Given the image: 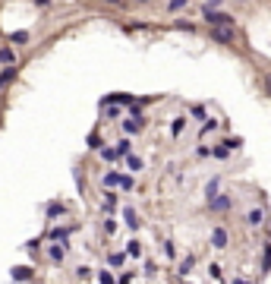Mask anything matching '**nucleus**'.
Segmentation results:
<instances>
[{
	"label": "nucleus",
	"mask_w": 271,
	"mask_h": 284,
	"mask_svg": "<svg viewBox=\"0 0 271 284\" xmlns=\"http://www.w3.org/2000/svg\"><path fill=\"white\" fill-rule=\"evenodd\" d=\"M202 19L208 22V26H237V19H233L230 13H224V10H215V7H202Z\"/></svg>",
	"instance_id": "f257e3e1"
},
{
	"label": "nucleus",
	"mask_w": 271,
	"mask_h": 284,
	"mask_svg": "<svg viewBox=\"0 0 271 284\" xmlns=\"http://www.w3.org/2000/svg\"><path fill=\"white\" fill-rule=\"evenodd\" d=\"M211 41L233 44V41H237V26H211Z\"/></svg>",
	"instance_id": "f03ea898"
},
{
	"label": "nucleus",
	"mask_w": 271,
	"mask_h": 284,
	"mask_svg": "<svg viewBox=\"0 0 271 284\" xmlns=\"http://www.w3.org/2000/svg\"><path fill=\"white\" fill-rule=\"evenodd\" d=\"M10 278H13V281H32V278H35V268L16 265V268H10Z\"/></svg>",
	"instance_id": "7ed1b4c3"
},
{
	"label": "nucleus",
	"mask_w": 271,
	"mask_h": 284,
	"mask_svg": "<svg viewBox=\"0 0 271 284\" xmlns=\"http://www.w3.org/2000/svg\"><path fill=\"white\" fill-rule=\"evenodd\" d=\"M142 126H145V117H126V120H123V133L133 136V133H139Z\"/></svg>",
	"instance_id": "20e7f679"
},
{
	"label": "nucleus",
	"mask_w": 271,
	"mask_h": 284,
	"mask_svg": "<svg viewBox=\"0 0 271 284\" xmlns=\"http://www.w3.org/2000/svg\"><path fill=\"white\" fill-rule=\"evenodd\" d=\"M208 208H211V211H227V208H230V196L218 193L215 199H208Z\"/></svg>",
	"instance_id": "39448f33"
},
{
	"label": "nucleus",
	"mask_w": 271,
	"mask_h": 284,
	"mask_svg": "<svg viewBox=\"0 0 271 284\" xmlns=\"http://www.w3.org/2000/svg\"><path fill=\"white\" fill-rule=\"evenodd\" d=\"M211 246H215V250H224V246H227V228L211 231Z\"/></svg>",
	"instance_id": "423d86ee"
},
{
	"label": "nucleus",
	"mask_w": 271,
	"mask_h": 284,
	"mask_svg": "<svg viewBox=\"0 0 271 284\" xmlns=\"http://www.w3.org/2000/svg\"><path fill=\"white\" fill-rule=\"evenodd\" d=\"M13 47L16 44H4V47H0V63H4V66H10V63H16V51H13Z\"/></svg>",
	"instance_id": "0eeeda50"
},
{
	"label": "nucleus",
	"mask_w": 271,
	"mask_h": 284,
	"mask_svg": "<svg viewBox=\"0 0 271 284\" xmlns=\"http://www.w3.org/2000/svg\"><path fill=\"white\" fill-rule=\"evenodd\" d=\"M7 41H10V44H16V47H22V44H29V32H26V29L10 32V35H7Z\"/></svg>",
	"instance_id": "6e6552de"
},
{
	"label": "nucleus",
	"mask_w": 271,
	"mask_h": 284,
	"mask_svg": "<svg viewBox=\"0 0 271 284\" xmlns=\"http://www.w3.org/2000/svg\"><path fill=\"white\" fill-rule=\"evenodd\" d=\"M13 79H16V63H10V66H4V73H0V92H4V86H10Z\"/></svg>",
	"instance_id": "1a4fd4ad"
},
{
	"label": "nucleus",
	"mask_w": 271,
	"mask_h": 284,
	"mask_svg": "<svg viewBox=\"0 0 271 284\" xmlns=\"http://www.w3.org/2000/svg\"><path fill=\"white\" fill-rule=\"evenodd\" d=\"M123 218H126V228H129V231H139V224H142V218H139L133 208H126V211H123Z\"/></svg>",
	"instance_id": "9d476101"
},
{
	"label": "nucleus",
	"mask_w": 271,
	"mask_h": 284,
	"mask_svg": "<svg viewBox=\"0 0 271 284\" xmlns=\"http://www.w3.org/2000/svg\"><path fill=\"white\" fill-rule=\"evenodd\" d=\"M262 221H265V208H252L249 215H246V224H252V228H258Z\"/></svg>",
	"instance_id": "9b49d317"
},
{
	"label": "nucleus",
	"mask_w": 271,
	"mask_h": 284,
	"mask_svg": "<svg viewBox=\"0 0 271 284\" xmlns=\"http://www.w3.org/2000/svg\"><path fill=\"white\" fill-rule=\"evenodd\" d=\"M44 211H48V218L54 221V218H60V215H66V205H63V202H51V205L44 208Z\"/></svg>",
	"instance_id": "f8f14e48"
},
{
	"label": "nucleus",
	"mask_w": 271,
	"mask_h": 284,
	"mask_svg": "<svg viewBox=\"0 0 271 284\" xmlns=\"http://www.w3.org/2000/svg\"><path fill=\"white\" fill-rule=\"evenodd\" d=\"M126 168L139 174V171H142V168H145V161H142V158H139V155H126Z\"/></svg>",
	"instance_id": "ddd939ff"
},
{
	"label": "nucleus",
	"mask_w": 271,
	"mask_h": 284,
	"mask_svg": "<svg viewBox=\"0 0 271 284\" xmlns=\"http://www.w3.org/2000/svg\"><path fill=\"white\" fill-rule=\"evenodd\" d=\"M120 183H123V177L117 174V171H108V174H104V186H108V189H111V186H120Z\"/></svg>",
	"instance_id": "4468645a"
},
{
	"label": "nucleus",
	"mask_w": 271,
	"mask_h": 284,
	"mask_svg": "<svg viewBox=\"0 0 271 284\" xmlns=\"http://www.w3.org/2000/svg\"><path fill=\"white\" fill-rule=\"evenodd\" d=\"M48 237H51V240L66 243V240H69V231H66V228H54V231H48Z\"/></svg>",
	"instance_id": "2eb2a0df"
},
{
	"label": "nucleus",
	"mask_w": 271,
	"mask_h": 284,
	"mask_svg": "<svg viewBox=\"0 0 271 284\" xmlns=\"http://www.w3.org/2000/svg\"><path fill=\"white\" fill-rule=\"evenodd\" d=\"M98 155H101L104 161H117V158H120V152L111 149V146H104V149H98Z\"/></svg>",
	"instance_id": "dca6fc26"
},
{
	"label": "nucleus",
	"mask_w": 271,
	"mask_h": 284,
	"mask_svg": "<svg viewBox=\"0 0 271 284\" xmlns=\"http://www.w3.org/2000/svg\"><path fill=\"white\" fill-rule=\"evenodd\" d=\"M126 256L139 259V256H142V243H139V240H129V243H126Z\"/></svg>",
	"instance_id": "f3484780"
},
{
	"label": "nucleus",
	"mask_w": 271,
	"mask_h": 284,
	"mask_svg": "<svg viewBox=\"0 0 271 284\" xmlns=\"http://www.w3.org/2000/svg\"><path fill=\"white\" fill-rule=\"evenodd\" d=\"M271 271V240L265 243V256H262V275H268Z\"/></svg>",
	"instance_id": "a211bd4d"
},
{
	"label": "nucleus",
	"mask_w": 271,
	"mask_h": 284,
	"mask_svg": "<svg viewBox=\"0 0 271 284\" xmlns=\"http://www.w3.org/2000/svg\"><path fill=\"white\" fill-rule=\"evenodd\" d=\"M117 152H120V155H123V158L129 155V152H133V142H129V136H123L120 142H117Z\"/></svg>",
	"instance_id": "6ab92c4d"
},
{
	"label": "nucleus",
	"mask_w": 271,
	"mask_h": 284,
	"mask_svg": "<svg viewBox=\"0 0 271 284\" xmlns=\"http://www.w3.org/2000/svg\"><path fill=\"white\" fill-rule=\"evenodd\" d=\"M190 7V0H170L167 4V13H180V10H186Z\"/></svg>",
	"instance_id": "aec40b11"
},
{
	"label": "nucleus",
	"mask_w": 271,
	"mask_h": 284,
	"mask_svg": "<svg viewBox=\"0 0 271 284\" xmlns=\"http://www.w3.org/2000/svg\"><path fill=\"white\" fill-rule=\"evenodd\" d=\"M193 265H196V259H193V256H186L183 262H180V275L186 278V275H190V271H193Z\"/></svg>",
	"instance_id": "412c9836"
},
{
	"label": "nucleus",
	"mask_w": 271,
	"mask_h": 284,
	"mask_svg": "<svg viewBox=\"0 0 271 284\" xmlns=\"http://www.w3.org/2000/svg\"><path fill=\"white\" fill-rule=\"evenodd\" d=\"M88 149H92V152H98V149H104V139H101L98 133H92V136H88Z\"/></svg>",
	"instance_id": "4be33fe9"
},
{
	"label": "nucleus",
	"mask_w": 271,
	"mask_h": 284,
	"mask_svg": "<svg viewBox=\"0 0 271 284\" xmlns=\"http://www.w3.org/2000/svg\"><path fill=\"white\" fill-rule=\"evenodd\" d=\"M190 114H193V120H208V117H205V108H202V104H193V108H190Z\"/></svg>",
	"instance_id": "5701e85b"
},
{
	"label": "nucleus",
	"mask_w": 271,
	"mask_h": 284,
	"mask_svg": "<svg viewBox=\"0 0 271 284\" xmlns=\"http://www.w3.org/2000/svg\"><path fill=\"white\" fill-rule=\"evenodd\" d=\"M183 126H186V117H176V120L170 123V133H173V136H180V133H183Z\"/></svg>",
	"instance_id": "b1692460"
},
{
	"label": "nucleus",
	"mask_w": 271,
	"mask_h": 284,
	"mask_svg": "<svg viewBox=\"0 0 271 284\" xmlns=\"http://www.w3.org/2000/svg\"><path fill=\"white\" fill-rule=\"evenodd\" d=\"M224 146L233 152V149H240V146H243V139H240V136H227V139H224Z\"/></svg>",
	"instance_id": "393cba45"
},
{
	"label": "nucleus",
	"mask_w": 271,
	"mask_h": 284,
	"mask_svg": "<svg viewBox=\"0 0 271 284\" xmlns=\"http://www.w3.org/2000/svg\"><path fill=\"white\" fill-rule=\"evenodd\" d=\"M48 253H51V259H54V262H63V253H66V250H63V246H51Z\"/></svg>",
	"instance_id": "a878e982"
},
{
	"label": "nucleus",
	"mask_w": 271,
	"mask_h": 284,
	"mask_svg": "<svg viewBox=\"0 0 271 284\" xmlns=\"http://www.w3.org/2000/svg\"><path fill=\"white\" fill-rule=\"evenodd\" d=\"M76 278H79V281H88V278H92V268H88V265H79V268H76Z\"/></svg>",
	"instance_id": "bb28decb"
},
{
	"label": "nucleus",
	"mask_w": 271,
	"mask_h": 284,
	"mask_svg": "<svg viewBox=\"0 0 271 284\" xmlns=\"http://www.w3.org/2000/svg\"><path fill=\"white\" fill-rule=\"evenodd\" d=\"M211 155H215V158H227L230 149H227V146H215V149H211Z\"/></svg>",
	"instance_id": "cd10ccee"
},
{
	"label": "nucleus",
	"mask_w": 271,
	"mask_h": 284,
	"mask_svg": "<svg viewBox=\"0 0 271 284\" xmlns=\"http://www.w3.org/2000/svg\"><path fill=\"white\" fill-rule=\"evenodd\" d=\"M208 278L221 281V265H218V262H211V265H208Z\"/></svg>",
	"instance_id": "c85d7f7f"
},
{
	"label": "nucleus",
	"mask_w": 271,
	"mask_h": 284,
	"mask_svg": "<svg viewBox=\"0 0 271 284\" xmlns=\"http://www.w3.org/2000/svg\"><path fill=\"white\" fill-rule=\"evenodd\" d=\"M114 205H117V193H108V196H104V208L114 211Z\"/></svg>",
	"instance_id": "c756f323"
},
{
	"label": "nucleus",
	"mask_w": 271,
	"mask_h": 284,
	"mask_svg": "<svg viewBox=\"0 0 271 284\" xmlns=\"http://www.w3.org/2000/svg\"><path fill=\"white\" fill-rule=\"evenodd\" d=\"M205 193H208V199H215V196H218V180H208V186H205Z\"/></svg>",
	"instance_id": "7c9ffc66"
},
{
	"label": "nucleus",
	"mask_w": 271,
	"mask_h": 284,
	"mask_svg": "<svg viewBox=\"0 0 271 284\" xmlns=\"http://www.w3.org/2000/svg\"><path fill=\"white\" fill-rule=\"evenodd\" d=\"M215 126H218V120H215V117H211V120H202V136H205V133H211Z\"/></svg>",
	"instance_id": "2f4dec72"
},
{
	"label": "nucleus",
	"mask_w": 271,
	"mask_h": 284,
	"mask_svg": "<svg viewBox=\"0 0 271 284\" xmlns=\"http://www.w3.org/2000/svg\"><path fill=\"white\" fill-rule=\"evenodd\" d=\"M173 26H176V29H183V32H193V29H196V26H193V22H186V19H176V22H173Z\"/></svg>",
	"instance_id": "473e14b6"
},
{
	"label": "nucleus",
	"mask_w": 271,
	"mask_h": 284,
	"mask_svg": "<svg viewBox=\"0 0 271 284\" xmlns=\"http://www.w3.org/2000/svg\"><path fill=\"white\" fill-rule=\"evenodd\" d=\"M104 108H108V117H111V120H117V117H120V108H117V104H104Z\"/></svg>",
	"instance_id": "72a5a7b5"
},
{
	"label": "nucleus",
	"mask_w": 271,
	"mask_h": 284,
	"mask_svg": "<svg viewBox=\"0 0 271 284\" xmlns=\"http://www.w3.org/2000/svg\"><path fill=\"white\" fill-rule=\"evenodd\" d=\"M123 259H126L123 253H114V256H111V265H114V268H120V265H123Z\"/></svg>",
	"instance_id": "f704fd0d"
},
{
	"label": "nucleus",
	"mask_w": 271,
	"mask_h": 284,
	"mask_svg": "<svg viewBox=\"0 0 271 284\" xmlns=\"http://www.w3.org/2000/svg\"><path fill=\"white\" fill-rule=\"evenodd\" d=\"M98 281H101V284H111L114 275H111V271H98Z\"/></svg>",
	"instance_id": "c9c22d12"
},
{
	"label": "nucleus",
	"mask_w": 271,
	"mask_h": 284,
	"mask_svg": "<svg viewBox=\"0 0 271 284\" xmlns=\"http://www.w3.org/2000/svg\"><path fill=\"white\" fill-rule=\"evenodd\" d=\"M196 155H199V158H208V155H211V149H208V146H199Z\"/></svg>",
	"instance_id": "e433bc0d"
},
{
	"label": "nucleus",
	"mask_w": 271,
	"mask_h": 284,
	"mask_svg": "<svg viewBox=\"0 0 271 284\" xmlns=\"http://www.w3.org/2000/svg\"><path fill=\"white\" fill-rule=\"evenodd\" d=\"M265 92H268V95H271V73H268V76H265Z\"/></svg>",
	"instance_id": "4c0bfd02"
},
{
	"label": "nucleus",
	"mask_w": 271,
	"mask_h": 284,
	"mask_svg": "<svg viewBox=\"0 0 271 284\" xmlns=\"http://www.w3.org/2000/svg\"><path fill=\"white\" fill-rule=\"evenodd\" d=\"M221 4H224V0H208V7H215V10H218Z\"/></svg>",
	"instance_id": "58836bf2"
},
{
	"label": "nucleus",
	"mask_w": 271,
	"mask_h": 284,
	"mask_svg": "<svg viewBox=\"0 0 271 284\" xmlns=\"http://www.w3.org/2000/svg\"><path fill=\"white\" fill-rule=\"evenodd\" d=\"M35 4H38V7H48V4H51V0H35Z\"/></svg>",
	"instance_id": "ea45409f"
},
{
	"label": "nucleus",
	"mask_w": 271,
	"mask_h": 284,
	"mask_svg": "<svg viewBox=\"0 0 271 284\" xmlns=\"http://www.w3.org/2000/svg\"><path fill=\"white\" fill-rule=\"evenodd\" d=\"M104 4H120V0H104Z\"/></svg>",
	"instance_id": "a19ab883"
},
{
	"label": "nucleus",
	"mask_w": 271,
	"mask_h": 284,
	"mask_svg": "<svg viewBox=\"0 0 271 284\" xmlns=\"http://www.w3.org/2000/svg\"><path fill=\"white\" fill-rule=\"evenodd\" d=\"M136 4H148V0H136Z\"/></svg>",
	"instance_id": "79ce46f5"
},
{
	"label": "nucleus",
	"mask_w": 271,
	"mask_h": 284,
	"mask_svg": "<svg viewBox=\"0 0 271 284\" xmlns=\"http://www.w3.org/2000/svg\"><path fill=\"white\" fill-rule=\"evenodd\" d=\"M237 4H246V0H237Z\"/></svg>",
	"instance_id": "37998d69"
}]
</instances>
